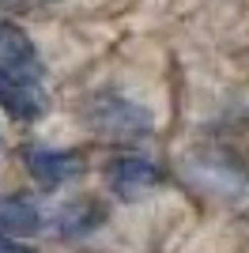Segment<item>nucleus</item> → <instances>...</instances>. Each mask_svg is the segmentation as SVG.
<instances>
[{
	"instance_id": "5",
	"label": "nucleus",
	"mask_w": 249,
	"mask_h": 253,
	"mask_svg": "<svg viewBox=\"0 0 249 253\" xmlns=\"http://www.w3.org/2000/svg\"><path fill=\"white\" fill-rule=\"evenodd\" d=\"M0 106L15 121H38L49 98L42 91V80H0Z\"/></svg>"
},
{
	"instance_id": "3",
	"label": "nucleus",
	"mask_w": 249,
	"mask_h": 253,
	"mask_svg": "<svg viewBox=\"0 0 249 253\" xmlns=\"http://www.w3.org/2000/svg\"><path fill=\"white\" fill-rule=\"evenodd\" d=\"M106 181H110V193L117 201H144L147 193H155L163 185V170L151 159L124 155L106 167Z\"/></svg>"
},
{
	"instance_id": "6",
	"label": "nucleus",
	"mask_w": 249,
	"mask_h": 253,
	"mask_svg": "<svg viewBox=\"0 0 249 253\" xmlns=\"http://www.w3.org/2000/svg\"><path fill=\"white\" fill-rule=\"evenodd\" d=\"M42 231V211L27 197H4L0 201V234L8 238H31Z\"/></svg>"
},
{
	"instance_id": "2",
	"label": "nucleus",
	"mask_w": 249,
	"mask_h": 253,
	"mask_svg": "<svg viewBox=\"0 0 249 253\" xmlns=\"http://www.w3.org/2000/svg\"><path fill=\"white\" fill-rule=\"evenodd\" d=\"M45 64L34 38L19 23L0 15V80H42Z\"/></svg>"
},
{
	"instance_id": "1",
	"label": "nucleus",
	"mask_w": 249,
	"mask_h": 253,
	"mask_svg": "<svg viewBox=\"0 0 249 253\" xmlns=\"http://www.w3.org/2000/svg\"><path fill=\"white\" fill-rule=\"evenodd\" d=\"M87 125L106 140H144V136H151L155 121L132 98L117 95V91H98L87 102Z\"/></svg>"
},
{
	"instance_id": "8",
	"label": "nucleus",
	"mask_w": 249,
	"mask_h": 253,
	"mask_svg": "<svg viewBox=\"0 0 249 253\" xmlns=\"http://www.w3.org/2000/svg\"><path fill=\"white\" fill-rule=\"evenodd\" d=\"M0 253H31L27 246H19V238H8V234H0Z\"/></svg>"
},
{
	"instance_id": "7",
	"label": "nucleus",
	"mask_w": 249,
	"mask_h": 253,
	"mask_svg": "<svg viewBox=\"0 0 249 253\" xmlns=\"http://www.w3.org/2000/svg\"><path fill=\"white\" fill-rule=\"evenodd\" d=\"M4 8H19V11H31V8H45V4H57V0H0Z\"/></svg>"
},
{
	"instance_id": "4",
	"label": "nucleus",
	"mask_w": 249,
	"mask_h": 253,
	"mask_svg": "<svg viewBox=\"0 0 249 253\" xmlns=\"http://www.w3.org/2000/svg\"><path fill=\"white\" fill-rule=\"evenodd\" d=\"M27 170L42 189H61L64 181L83 174V159L76 151H57V148H31L27 151Z\"/></svg>"
}]
</instances>
